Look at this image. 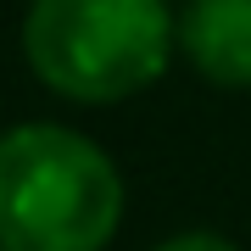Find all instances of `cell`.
I'll return each mask as SVG.
<instances>
[{"label": "cell", "instance_id": "1", "mask_svg": "<svg viewBox=\"0 0 251 251\" xmlns=\"http://www.w3.org/2000/svg\"><path fill=\"white\" fill-rule=\"evenodd\" d=\"M123 224V173L67 123L0 134V251H106Z\"/></svg>", "mask_w": 251, "mask_h": 251}, {"label": "cell", "instance_id": "2", "mask_svg": "<svg viewBox=\"0 0 251 251\" xmlns=\"http://www.w3.org/2000/svg\"><path fill=\"white\" fill-rule=\"evenodd\" d=\"M168 0H34L23 17V56L45 90L112 106L168 73L173 56Z\"/></svg>", "mask_w": 251, "mask_h": 251}, {"label": "cell", "instance_id": "3", "mask_svg": "<svg viewBox=\"0 0 251 251\" xmlns=\"http://www.w3.org/2000/svg\"><path fill=\"white\" fill-rule=\"evenodd\" d=\"M179 50L206 84L251 90V0H190L179 11Z\"/></svg>", "mask_w": 251, "mask_h": 251}, {"label": "cell", "instance_id": "4", "mask_svg": "<svg viewBox=\"0 0 251 251\" xmlns=\"http://www.w3.org/2000/svg\"><path fill=\"white\" fill-rule=\"evenodd\" d=\"M151 251H240V246L224 240V234H212V229H184V234H173V240H162Z\"/></svg>", "mask_w": 251, "mask_h": 251}]
</instances>
